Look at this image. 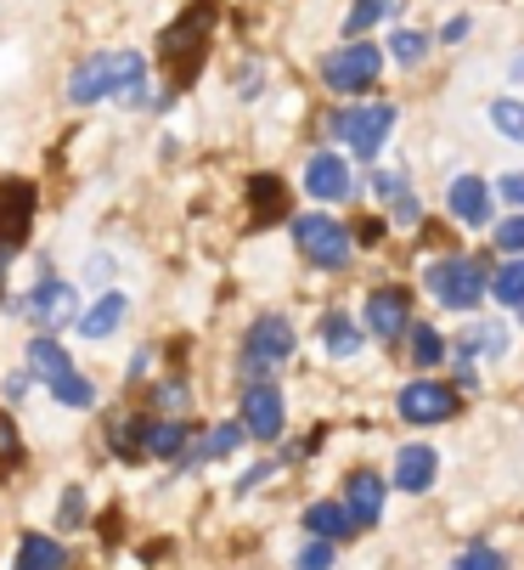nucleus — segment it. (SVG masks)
Wrapping results in <instances>:
<instances>
[{
  "label": "nucleus",
  "mask_w": 524,
  "mask_h": 570,
  "mask_svg": "<svg viewBox=\"0 0 524 570\" xmlns=\"http://www.w3.org/2000/svg\"><path fill=\"white\" fill-rule=\"evenodd\" d=\"M237 446H243V424H215V430H209L198 446H187L181 469H198V463H226Z\"/></svg>",
  "instance_id": "nucleus-20"
},
{
  "label": "nucleus",
  "mask_w": 524,
  "mask_h": 570,
  "mask_svg": "<svg viewBox=\"0 0 524 570\" xmlns=\"http://www.w3.org/2000/svg\"><path fill=\"white\" fill-rule=\"evenodd\" d=\"M463 35H468V18H452V23L441 29V40H446V46H452V40H463Z\"/></svg>",
  "instance_id": "nucleus-44"
},
{
  "label": "nucleus",
  "mask_w": 524,
  "mask_h": 570,
  "mask_svg": "<svg viewBox=\"0 0 524 570\" xmlns=\"http://www.w3.org/2000/svg\"><path fill=\"white\" fill-rule=\"evenodd\" d=\"M491 125H496L507 141H524V102H518V97H496V102H491Z\"/></svg>",
  "instance_id": "nucleus-31"
},
{
  "label": "nucleus",
  "mask_w": 524,
  "mask_h": 570,
  "mask_svg": "<svg viewBox=\"0 0 524 570\" xmlns=\"http://www.w3.org/2000/svg\"><path fill=\"white\" fill-rule=\"evenodd\" d=\"M57 520H62V531L85 525V492H79V485H68V492H62V509H57Z\"/></svg>",
  "instance_id": "nucleus-38"
},
{
  "label": "nucleus",
  "mask_w": 524,
  "mask_h": 570,
  "mask_svg": "<svg viewBox=\"0 0 524 570\" xmlns=\"http://www.w3.org/2000/svg\"><path fill=\"white\" fill-rule=\"evenodd\" d=\"M406 345H412V362L417 367H434V362H446V340L428 328V322H412L406 328Z\"/></svg>",
  "instance_id": "nucleus-30"
},
{
  "label": "nucleus",
  "mask_w": 524,
  "mask_h": 570,
  "mask_svg": "<svg viewBox=\"0 0 524 570\" xmlns=\"http://www.w3.org/2000/svg\"><path fill=\"white\" fill-rule=\"evenodd\" d=\"M248 204H254L248 232H259V226H271V220L288 215V187H283L277 176H254V181H248Z\"/></svg>",
  "instance_id": "nucleus-19"
},
{
  "label": "nucleus",
  "mask_w": 524,
  "mask_h": 570,
  "mask_svg": "<svg viewBox=\"0 0 524 570\" xmlns=\"http://www.w3.org/2000/svg\"><path fill=\"white\" fill-rule=\"evenodd\" d=\"M373 187H378V198H389V204H395V198H406V193H412V187H406V176H401V170H384V176H373Z\"/></svg>",
  "instance_id": "nucleus-39"
},
{
  "label": "nucleus",
  "mask_w": 524,
  "mask_h": 570,
  "mask_svg": "<svg viewBox=\"0 0 524 570\" xmlns=\"http://www.w3.org/2000/svg\"><path fill=\"white\" fill-rule=\"evenodd\" d=\"M333 559H338V553H333V542H316V537H310V542L299 548L294 570H333Z\"/></svg>",
  "instance_id": "nucleus-35"
},
{
  "label": "nucleus",
  "mask_w": 524,
  "mask_h": 570,
  "mask_svg": "<svg viewBox=\"0 0 524 570\" xmlns=\"http://www.w3.org/2000/svg\"><path fill=\"white\" fill-rule=\"evenodd\" d=\"M12 570H68V548H62L57 537L29 531V537L18 542V564H12Z\"/></svg>",
  "instance_id": "nucleus-23"
},
{
  "label": "nucleus",
  "mask_w": 524,
  "mask_h": 570,
  "mask_svg": "<svg viewBox=\"0 0 524 570\" xmlns=\"http://www.w3.org/2000/svg\"><path fill=\"white\" fill-rule=\"evenodd\" d=\"M46 390H51V395H57L62 406H97V384L85 379L79 367H68V373H62V379H51Z\"/></svg>",
  "instance_id": "nucleus-28"
},
{
  "label": "nucleus",
  "mask_w": 524,
  "mask_h": 570,
  "mask_svg": "<svg viewBox=\"0 0 524 570\" xmlns=\"http://www.w3.org/2000/svg\"><path fill=\"white\" fill-rule=\"evenodd\" d=\"M485 294H496V305H524V261H507L491 272Z\"/></svg>",
  "instance_id": "nucleus-29"
},
{
  "label": "nucleus",
  "mask_w": 524,
  "mask_h": 570,
  "mask_svg": "<svg viewBox=\"0 0 524 570\" xmlns=\"http://www.w3.org/2000/svg\"><path fill=\"white\" fill-rule=\"evenodd\" d=\"M428 294L441 299V305H452V311H474L479 299H485V283H491V272L479 266V261H468V255H446V261H434L428 266Z\"/></svg>",
  "instance_id": "nucleus-4"
},
{
  "label": "nucleus",
  "mask_w": 524,
  "mask_h": 570,
  "mask_svg": "<svg viewBox=\"0 0 524 570\" xmlns=\"http://www.w3.org/2000/svg\"><path fill=\"white\" fill-rule=\"evenodd\" d=\"M29 311H34V322L57 340V328L62 322H73V288L51 272V266H40V283H34V294H29Z\"/></svg>",
  "instance_id": "nucleus-12"
},
{
  "label": "nucleus",
  "mask_w": 524,
  "mask_h": 570,
  "mask_svg": "<svg viewBox=\"0 0 524 570\" xmlns=\"http://www.w3.org/2000/svg\"><path fill=\"white\" fill-rule=\"evenodd\" d=\"M322 345H327L338 362H349V356H362L367 334H362V328H356V322H349L344 311H327V316H322Z\"/></svg>",
  "instance_id": "nucleus-24"
},
{
  "label": "nucleus",
  "mask_w": 524,
  "mask_h": 570,
  "mask_svg": "<svg viewBox=\"0 0 524 570\" xmlns=\"http://www.w3.org/2000/svg\"><path fill=\"white\" fill-rule=\"evenodd\" d=\"M395 413L406 419V424H452L457 419V390L452 384H441V379H412L401 395H395Z\"/></svg>",
  "instance_id": "nucleus-8"
},
{
  "label": "nucleus",
  "mask_w": 524,
  "mask_h": 570,
  "mask_svg": "<svg viewBox=\"0 0 524 570\" xmlns=\"http://www.w3.org/2000/svg\"><path fill=\"white\" fill-rule=\"evenodd\" d=\"M395 12H401V0H356V7L344 12V35L362 40L373 23H384V18H395Z\"/></svg>",
  "instance_id": "nucleus-27"
},
{
  "label": "nucleus",
  "mask_w": 524,
  "mask_h": 570,
  "mask_svg": "<svg viewBox=\"0 0 524 570\" xmlns=\"http://www.w3.org/2000/svg\"><path fill=\"white\" fill-rule=\"evenodd\" d=\"M68 367H73V362H68V351H62L51 334H40V340L29 345V373H34V379H46V384H51V379H62Z\"/></svg>",
  "instance_id": "nucleus-26"
},
{
  "label": "nucleus",
  "mask_w": 524,
  "mask_h": 570,
  "mask_svg": "<svg viewBox=\"0 0 524 570\" xmlns=\"http://www.w3.org/2000/svg\"><path fill=\"white\" fill-rule=\"evenodd\" d=\"M108 446H113V458H119V463L147 458V419H136V413L108 419Z\"/></svg>",
  "instance_id": "nucleus-22"
},
{
  "label": "nucleus",
  "mask_w": 524,
  "mask_h": 570,
  "mask_svg": "<svg viewBox=\"0 0 524 570\" xmlns=\"http://www.w3.org/2000/svg\"><path fill=\"white\" fill-rule=\"evenodd\" d=\"M305 531H310L316 542H344L349 531H356V520H349L344 503H310V509H305Z\"/></svg>",
  "instance_id": "nucleus-25"
},
{
  "label": "nucleus",
  "mask_w": 524,
  "mask_h": 570,
  "mask_svg": "<svg viewBox=\"0 0 524 570\" xmlns=\"http://www.w3.org/2000/svg\"><path fill=\"white\" fill-rule=\"evenodd\" d=\"M294 243H299V255L316 272H344L349 255H356V237H349V226H338L333 215H299L294 220Z\"/></svg>",
  "instance_id": "nucleus-3"
},
{
  "label": "nucleus",
  "mask_w": 524,
  "mask_h": 570,
  "mask_svg": "<svg viewBox=\"0 0 524 570\" xmlns=\"http://www.w3.org/2000/svg\"><path fill=\"white\" fill-rule=\"evenodd\" d=\"M187 446H192L187 419H147V458H158V463H181Z\"/></svg>",
  "instance_id": "nucleus-18"
},
{
  "label": "nucleus",
  "mask_w": 524,
  "mask_h": 570,
  "mask_svg": "<svg viewBox=\"0 0 524 570\" xmlns=\"http://www.w3.org/2000/svg\"><path fill=\"white\" fill-rule=\"evenodd\" d=\"M305 193H310L316 204L349 198V193H356V181H349V165H344L338 153H316L310 165H305Z\"/></svg>",
  "instance_id": "nucleus-14"
},
{
  "label": "nucleus",
  "mask_w": 524,
  "mask_h": 570,
  "mask_svg": "<svg viewBox=\"0 0 524 570\" xmlns=\"http://www.w3.org/2000/svg\"><path fill=\"white\" fill-rule=\"evenodd\" d=\"M513 79H524V51H518V57H513Z\"/></svg>",
  "instance_id": "nucleus-47"
},
{
  "label": "nucleus",
  "mask_w": 524,
  "mask_h": 570,
  "mask_svg": "<svg viewBox=\"0 0 524 570\" xmlns=\"http://www.w3.org/2000/svg\"><path fill=\"white\" fill-rule=\"evenodd\" d=\"M395 119H401V114H395L389 102H362V108H344V114L333 119V130H338L344 147H356L362 158H378V147L389 141Z\"/></svg>",
  "instance_id": "nucleus-7"
},
{
  "label": "nucleus",
  "mask_w": 524,
  "mask_h": 570,
  "mask_svg": "<svg viewBox=\"0 0 524 570\" xmlns=\"http://www.w3.org/2000/svg\"><path fill=\"white\" fill-rule=\"evenodd\" d=\"M452 570H507V559L491 548V542H474V548H463L457 553V564Z\"/></svg>",
  "instance_id": "nucleus-33"
},
{
  "label": "nucleus",
  "mask_w": 524,
  "mask_h": 570,
  "mask_svg": "<svg viewBox=\"0 0 524 570\" xmlns=\"http://www.w3.org/2000/svg\"><path fill=\"white\" fill-rule=\"evenodd\" d=\"M344 509H349V520H356V531H373L384 520V480L373 469H356L344 480Z\"/></svg>",
  "instance_id": "nucleus-13"
},
{
  "label": "nucleus",
  "mask_w": 524,
  "mask_h": 570,
  "mask_svg": "<svg viewBox=\"0 0 524 570\" xmlns=\"http://www.w3.org/2000/svg\"><path fill=\"white\" fill-rule=\"evenodd\" d=\"M412 328V294L406 288H373L367 294V334L373 340H401Z\"/></svg>",
  "instance_id": "nucleus-11"
},
{
  "label": "nucleus",
  "mask_w": 524,
  "mask_h": 570,
  "mask_svg": "<svg viewBox=\"0 0 524 570\" xmlns=\"http://www.w3.org/2000/svg\"><path fill=\"white\" fill-rule=\"evenodd\" d=\"M294 356V328H288V316H259L254 328H248V340H243V373H248V384H259L277 362H288Z\"/></svg>",
  "instance_id": "nucleus-6"
},
{
  "label": "nucleus",
  "mask_w": 524,
  "mask_h": 570,
  "mask_svg": "<svg viewBox=\"0 0 524 570\" xmlns=\"http://www.w3.org/2000/svg\"><path fill=\"white\" fill-rule=\"evenodd\" d=\"M125 311H130L125 294H102L91 311H79V334H85V340H108V334H119Z\"/></svg>",
  "instance_id": "nucleus-21"
},
{
  "label": "nucleus",
  "mask_w": 524,
  "mask_h": 570,
  "mask_svg": "<svg viewBox=\"0 0 524 570\" xmlns=\"http://www.w3.org/2000/svg\"><path fill=\"white\" fill-rule=\"evenodd\" d=\"M378 73H384V51H378L373 40H349V46H338L333 57H322V79H327L333 91H344V97L373 91Z\"/></svg>",
  "instance_id": "nucleus-5"
},
{
  "label": "nucleus",
  "mask_w": 524,
  "mask_h": 570,
  "mask_svg": "<svg viewBox=\"0 0 524 570\" xmlns=\"http://www.w3.org/2000/svg\"><path fill=\"white\" fill-rule=\"evenodd\" d=\"M34 209H40V193L29 181H0V249L7 255H18L29 243Z\"/></svg>",
  "instance_id": "nucleus-9"
},
{
  "label": "nucleus",
  "mask_w": 524,
  "mask_h": 570,
  "mask_svg": "<svg viewBox=\"0 0 524 570\" xmlns=\"http://www.w3.org/2000/svg\"><path fill=\"white\" fill-rule=\"evenodd\" d=\"M423 51H428V35H417V29H395L389 57H395L401 68H417V62H423Z\"/></svg>",
  "instance_id": "nucleus-32"
},
{
  "label": "nucleus",
  "mask_w": 524,
  "mask_h": 570,
  "mask_svg": "<svg viewBox=\"0 0 524 570\" xmlns=\"http://www.w3.org/2000/svg\"><path fill=\"white\" fill-rule=\"evenodd\" d=\"M434 474H441V452L434 446H401V458H395V485L406 498H423L428 485H434Z\"/></svg>",
  "instance_id": "nucleus-16"
},
{
  "label": "nucleus",
  "mask_w": 524,
  "mask_h": 570,
  "mask_svg": "<svg viewBox=\"0 0 524 570\" xmlns=\"http://www.w3.org/2000/svg\"><path fill=\"white\" fill-rule=\"evenodd\" d=\"M243 435L254 441H277L283 435V390L271 379H259L243 390Z\"/></svg>",
  "instance_id": "nucleus-10"
},
{
  "label": "nucleus",
  "mask_w": 524,
  "mask_h": 570,
  "mask_svg": "<svg viewBox=\"0 0 524 570\" xmlns=\"http://www.w3.org/2000/svg\"><path fill=\"white\" fill-rule=\"evenodd\" d=\"M349 237H362V249H373V243H384V220H356Z\"/></svg>",
  "instance_id": "nucleus-42"
},
{
  "label": "nucleus",
  "mask_w": 524,
  "mask_h": 570,
  "mask_svg": "<svg viewBox=\"0 0 524 570\" xmlns=\"http://www.w3.org/2000/svg\"><path fill=\"white\" fill-rule=\"evenodd\" d=\"M209 35H215V7H209V0L187 7L181 18L158 35V57H164V73H169V91H181V86H192V79H198V68L209 57Z\"/></svg>",
  "instance_id": "nucleus-1"
},
{
  "label": "nucleus",
  "mask_w": 524,
  "mask_h": 570,
  "mask_svg": "<svg viewBox=\"0 0 524 570\" xmlns=\"http://www.w3.org/2000/svg\"><path fill=\"white\" fill-rule=\"evenodd\" d=\"M7 272H12V255H7V249H0V288H7Z\"/></svg>",
  "instance_id": "nucleus-46"
},
{
  "label": "nucleus",
  "mask_w": 524,
  "mask_h": 570,
  "mask_svg": "<svg viewBox=\"0 0 524 570\" xmlns=\"http://www.w3.org/2000/svg\"><path fill=\"white\" fill-rule=\"evenodd\" d=\"M158 406H164V413H187V406H192V390H187L181 379H164V384H158Z\"/></svg>",
  "instance_id": "nucleus-37"
},
{
  "label": "nucleus",
  "mask_w": 524,
  "mask_h": 570,
  "mask_svg": "<svg viewBox=\"0 0 524 570\" xmlns=\"http://www.w3.org/2000/svg\"><path fill=\"white\" fill-rule=\"evenodd\" d=\"M147 362H152L147 351H136V356H130V384H136V379H147Z\"/></svg>",
  "instance_id": "nucleus-45"
},
{
  "label": "nucleus",
  "mask_w": 524,
  "mask_h": 570,
  "mask_svg": "<svg viewBox=\"0 0 524 570\" xmlns=\"http://www.w3.org/2000/svg\"><path fill=\"white\" fill-rule=\"evenodd\" d=\"M452 356H457L463 367H474V362H502V356H507V328H496V322H468V328L457 334V345H452Z\"/></svg>",
  "instance_id": "nucleus-15"
},
{
  "label": "nucleus",
  "mask_w": 524,
  "mask_h": 570,
  "mask_svg": "<svg viewBox=\"0 0 524 570\" xmlns=\"http://www.w3.org/2000/svg\"><path fill=\"white\" fill-rule=\"evenodd\" d=\"M496 249L502 255H524V215H513V220H496Z\"/></svg>",
  "instance_id": "nucleus-36"
},
{
  "label": "nucleus",
  "mask_w": 524,
  "mask_h": 570,
  "mask_svg": "<svg viewBox=\"0 0 524 570\" xmlns=\"http://www.w3.org/2000/svg\"><path fill=\"white\" fill-rule=\"evenodd\" d=\"M271 469H277V463H259V469H248V474H243V492H254V485H259V480H266Z\"/></svg>",
  "instance_id": "nucleus-43"
},
{
  "label": "nucleus",
  "mask_w": 524,
  "mask_h": 570,
  "mask_svg": "<svg viewBox=\"0 0 524 570\" xmlns=\"http://www.w3.org/2000/svg\"><path fill=\"white\" fill-rule=\"evenodd\" d=\"M446 209H452L463 226H485V220H491V187H485L479 176H457V181L446 187Z\"/></svg>",
  "instance_id": "nucleus-17"
},
{
  "label": "nucleus",
  "mask_w": 524,
  "mask_h": 570,
  "mask_svg": "<svg viewBox=\"0 0 524 570\" xmlns=\"http://www.w3.org/2000/svg\"><path fill=\"white\" fill-rule=\"evenodd\" d=\"M491 193H496V198H507V204H518V209H524V176H518V170H513V176H496V187H491Z\"/></svg>",
  "instance_id": "nucleus-40"
},
{
  "label": "nucleus",
  "mask_w": 524,
  "mask_h": 570,
  "mask_svg": "<svg viewBox=\"0 0 524 570\" xmlns=\"http://www.w3.org/2000/svg\"><path fill=\"white\" fill-rule=\"evenodd\" d=\"M18 463H23V435L7 413H0V469H18Z\"/></svg>",
  "instance_id": "nucleus-34"
},
{
  "label": "nucleus",
  "mask_w": 524,
  "mask_h": 570,
  "mask_svg": "<svg viewBox=\"0 0 524 570\" xmlns=\"http://www.w3.org/2000/svg\"><path fill=\"white\" fill-rule=\"evenodd\" d=\"M395 220H401V226H417V220H423V204H417L412 193H406V198H395Z\"/></svg>",
  "instance_id": "nucleus-41"
},
{
  "label": "nucleus",
  "mask_w": 524,
  "mask_h": 570,
  "mask_svg": "<svg viewBox=\"0 0 524 570\" xmlns=\"http://www.w3.org/2000/svg\"><path fill=\"white\" fill-rule=\"evenodd\" d=\"M147 79V62L136 51H102V57H85L73 73H68V102L73 108H91V102H108L119 97L125 86Z\"/></svg>",
  "instance_id": "nucleus-2"
}]
</instances>
